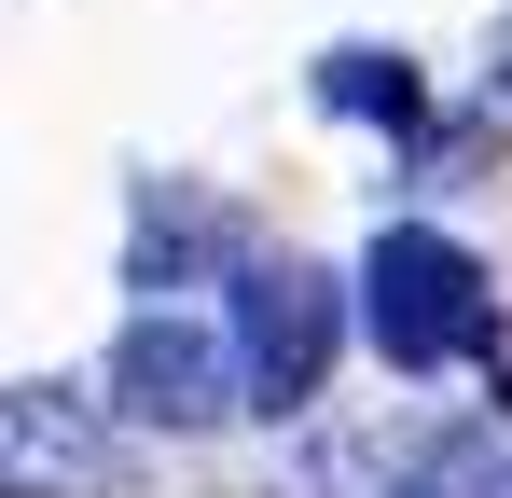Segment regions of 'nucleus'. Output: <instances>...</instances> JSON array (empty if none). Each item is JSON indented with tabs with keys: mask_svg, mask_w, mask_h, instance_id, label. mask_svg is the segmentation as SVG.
Returning a JSON list of instances; mask_svg holds the SVG:
<instances>
[{
	"mask_svg": "<svg viewBox=\"0 0 512 498\" xmlns=\"http://www.w3.org/2000/svg\"><path fill=\"white\" fill-rule=\"evenodd\" d=\"M360 332L388 374H485L499 360V277L443 222H388L360 249Z\"/></svg>",
	"mask_w": 512,
	"mask_h": 498,
	"instance_id": "1",
	"label": "nucleus"
},
{
	"mask_svg": "<svg viewBox=\"0 0 512 498\" xmlns=\"http://www.w3.org/2000/svg\"><path fill=\"white\" fill-rule=\"evenodd\" d=\"M222 332H236L250 415H291V402H319V374H333V346H346V291L305 263V249H277V263H236Z\"/></svg>",
	"mask_w": 512,
	"mask_h": 498,
	"instance_id": "2",
	"label": "nucleus"
},
{
	"mask_svg": "<svg viewBox=\"0 0 512 498\" xmlns=\"http://www.w3.org/2000/svg\"><path fill=\"white\" fill-rule=\"evenodd\" d=\"M111 415H139V429H222V415H250L236 332H194V319H125V346H111Z\"/></svg>",
	"mask_w": 512,
	"mask_h": 498,
	"instance_id": "3",
	"label": "nucleus"
},
{
	"mask_svg": "<svg viewBox=\"0 0 512 498\" xmlns=\"http://www.w3.org/2000/svg\"><path fill=\"white\" fill-rule=\"evenodd\" d=\"M97 471H111V443L84 429V388H42V374H28V388L0 402V485L56 498V485H97Z\"/></svg>",
	"mask_w": 512,
	"mask_h": 498,
	"instance_id": "4",
	"label": "nucleus"
},
{
	"mask_svg": "<svg viewBox=\"0 0 512 498\" xmlns=\"http://www.w3.org/2000/svg\"><path fill=\"white\" fill-rule=\"evenodd\" d=\"M388 498H512V443H499V429H443Z\"/></svg>",
	"mask_w": 512,
	"mask_h": 498,
	"instance_id": "5",
	"label": "nucleus"
},
{
	"mask_svg": "<svg viewBox=\"0 0 512 498\" xmlns=\"http://www.w3.org/2000/svg\"><path fill=\"white\" fill-rule=\"evenodd\" d=\"M319 97H333V111H388V125L416 111V83H402V56H333V83H319Z\"/></svg>",
	"mask_w": 512,
	"mask_h": 498,
	"instance_id": "6",
	"label": "nucleus"
},
{
	"mask_svg": "<svg viewBox=\"0 0 512 498\" xmlns=\"http://www.w3.org/2000/svg\"><path fill=\"white\" fill-rule=\"evenodd\" d=\"M499 97H512V14H499Z\"/></svg>",
	"mask_w": 512,
	"mask_h": 498,
	"instance_id": "7",
	"label": "nucleus"
}]
</instances>
